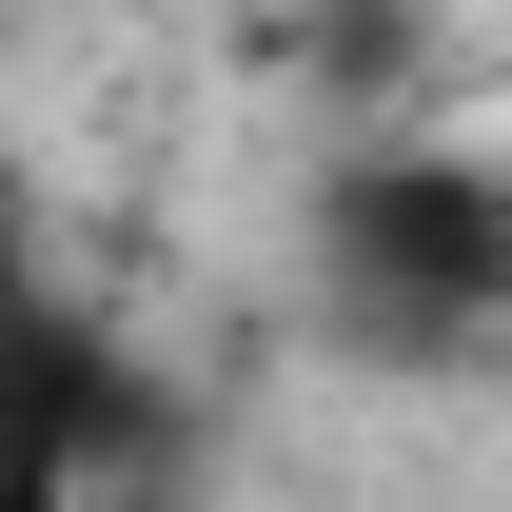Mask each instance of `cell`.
<instances>
[{"instance_id":"2","label":"cell","mask_w":512,"mask_h":512,"mask_svg":"<svg viewBox=\"0 0 512 512\" xmlns=\"http://www.w3.org/2000/svg\"><path fill=\"white\" fill-rule=\"evenodd\" d=\"M0 512H79V453L60 434H0Z\"/></svg>"},{"instance_id":"1","label":"cell","mask_w":512,"mask_h":512,"mask_svg":"<svg viewBox=\"0 0 512 512\" xmlns=\"http://www.w3.org/2000/svg\"><path fill=\"white\" fill-rule=\"evenodd\" d=\"M335 296L414 355H512V178H473V158L335 178Z\"/></svg>"}]
</instances>
